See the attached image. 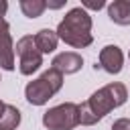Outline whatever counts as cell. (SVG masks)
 I'll list each match as a JSON object with an SVG mask.
<instances>
[{
    "label": "cell",
    "instance_id": "6",
    "mask_svg": "<svg viewBox=\"0 0 130 130\" xmlns=\"http://www.w3.org/2000/svg\"><path fill=\"white\" fill-rule=\"evenodd\" d=\"M14 43L10 37V24L6 20H0V69L14 71Z\"/></svg>",
    "mask_w": 130,
    "mask_h": 130
},
{
    "label": "cell",
    "instance_id": "2",
    "mask_svg": "<svg viewBox=\"0 0 130 130\" xmlns=\"http://www.w3.org/2000/svg\"><path fill=\"white\" fill-rule=\"evenodd\" d=\"M55 32H57V37H59L65 45H69V47H73V49L89 47V45L93 43L91 16H89V12H87L85 8H81V6L71 8V10L63 16V20L59 22V26H57Z\"/></svg>",
    "mask_w": 130,
    "mask_h": 130
},
{
    "label": "cell",
    "instance_id": "9",
    "mask_svg": "<svg viewBox=\"0 0 130 130\" xmlns=\"http://www.w3.org/2000/svg\"><path fill=\"white\" fill-rule=\"evenodd\" d=\"M108 16L120 26L130 24V0H114L108 4Z\"/></svg>",
    "mask_w": 130,
    "mask_h": 130
},
{
    "label": "cell",
    "instance_id": "4",
    "mask_svg": "<svg viewBox=\"0 0 130 130\" xmlns=\"http://www.w3.org/2000/svg\"><path fill=\"white\" fill-rule=\"evenodd\" d=\"M43 126L47 130H73L79 126V106L73 102L49 108L43 114Z\"/></svg>",
    "mask_w": 130,
    "mask_h": 130
},
{
    "label": "cell",
    "instance_id": "11",
    "mask_svg": "<svg viewBox=\"0 0 130 130\" xmlns=\"http://www.w3.org/2000/svg\"><path fill=\"white\" fill-rule=\"evenodd\" d=\"M20 126V110L12 104H6L0 116V130H16Z\"/></svg>",
    "mask_w": 130,
    "mask_h": 130
},
{
    "label": "cell",
    "instance_id": "7",
    "mask_svg": "<svg viewBox=\"0 0 130 130\" xmlns=\"http://www.w3.org/2000/svg\"><path fill=\"white\" fill-rule=\"evenodd\" d=\"M122 65H124V55H122L118 45H106L100 51V67L106 73L118 75L122 71Z\"/></svg>",
    "mask_w": 130,
    "mask_h": 130
},
{
    "label": "cell",
    "instance_id": "17",
    "mask_svg": "<svg viewBox=\"0 0 130 130\" xmlns=\"http://www.w3.org/2000/svg\"><path fill=\"white\" fill-rule=\"evenodd\" d=\"M4 108H6V104H4L2 100H0V116H2V112H4Z\"/></svg>",
    "mask_w": 130,
    "mask_h": 130
},
{
    "label": "cell",
    "instance_id": "18",
    "mask_svg": "<svg viewBox=\"0 0 130 130\" xmlns=\"http://www.w3.org/2000/svg\"><path fill=\"white\" fill-rule=\"evenodd\" d=\"M128 61H130V51H128Z\"/></svg>",
    "mask_w": 130,
    "mask_h": 130
},
{
    "label": "cell",
    "instance_id": "5",
    "mask_svg": "<svg viewBox=\"0 0 130 130\" xmlns=\"http://www.w3.org/2000/svg\"><path fill=\"white\" fill-rule=\"evenodd\" d=\"M14 53L18 55V69H20L22 75H32L35 71L41 69V65H43V53L37 49L32 35L20 37L16 41Z\"/></svg>",
    "mask_w": 130,
    "mask_h": 130
},
{
    "label": "cell",
    "instance_id": "16",
    "mask_svg": "<svg viewBox=\"0 0 130 130\" xmlns=\"http://www.w3.org/2000/svg\"><path fill=\"white\" fill-rule=\"evenodd\" d=\"M63 4H65V2H47V6H49V8H61Z\"/></svg>",
    "mask_w": 130,
    "mask_h": 130
},
{
    "label": "cell",
    "instance_id": "3",
    "mask_svg": "<svg viewBox=\"0 0 130 130\" xmlns=\"http://www.w3.org/2000/svg\"><path fill=\"white\" fill-rule=\"evenodd\" d=\"M61 87H63V73L49 67L41 77L26 83L24 98H26V102L30 106H45Z\"/></svg>",
    "mask_w": 130,
    "mask_h": 130
},
{
    "label": "cell",
    "instance_id": "19",
    "mask_svg": "<svg viewBox=\"0 0 130 130\" xmlns=\"http://www.w3.org/2000/svg\"><path fill=\"white\" fill-rule=\"evenodd\" d=\"M0 81H2V79H0Z\"/></svg>",
    "mask_w": 130,
    "mask_h": 130
},
{
    "label": "cell",
    "instance_id": "14",
    "mask_svg": "<svg viewBox=\"0 0 130 130\" xmlns=\"http://www.w3.org/2000/svg\"><path fill=\"white\" fill-rule=\"evenodd\" d=\"M112 130H130V118H118L112 124Z\"/></svg>",
    "mask_w": 130,
    "mask_h": 130
},
{
    "label": "cell",
    "instance_id": "12",
    "mask_svg": "<svg viewBox=\"0 0 130 130\" xmlns=\"http://www.w3.org/2000/svg\"><path fill=\"white\" fill-rule=\"evenodd\" d=\"M18 6H20V10L26 18H39L45 12L47 2H43V0H20Z\"/></svg>",
    "mask_w": 130,
    "mask_h": 130
},
{
    "label": "cell",
    "instance_id": "13",
    "mask_svg": "<svg viewBox=\"0 0 130 130\" xmlns=\"http://www.w3.org/2000/svg\"><path fill=\"white\" fill-rule=\"evenodd\" d=\"M104 6H106V2H104V0H98V2L83 0V2H81V8H85V10H102Z\"/></svg>",
    "mask_w": 130,
    "mask_h": 130
},
{
    "label": "cell",
    "instance_id": "15",
    "mask_svg": "<svg viewBox=\"0 0 130 130\" xmlns=\"http://www.w3.org/2000/svg\"><path fill=\"white\" fill-rule=\"evenodd\" d=\"M6 10H8V2H6V0H0V20H4Z\"/></svg>",
    "mask_w": 130,
    "mask_h": 130
},
{
    "label": "cell",
    "instance_id": "10",
    "mask_svg": "<svg viewBox=\"0 0 130 130\" xmlns=\"http://www.w3.org/2000/svg\"><path fill=\"white\" fill-rule=\"evenodd\" d=\"M57 43H59V37H57V32L51 30V28H41V30L35 35V45H37V49H39L43 55L53 53V51L57 49Z\"/></svg>",
    "mask_w": 130,
    "mask_h": 130
},
{
    "label": "cell",
    "instance_id": "1",
    "mask_svg": "<svg viewBox=\"0 0 130 130\" xmlns=\"http://www.w3.org/2000/svg\"><path fill=\"white\" fill-rule=\"evenodd\" d=\"M128 100V89L120 81H112L98 91H93L81 106H79V124L81 126H93L100 120H104L112 110L124 106Z\"/></svg>",
    "mask_w": 130,
    "mask_h": 130
},
{
    "label": "cell",
    "instance_id": "8",
    "mask_svg": "<svg viewBox=\"0 0 130 130\" xmlns=\"http://www.w3.org/2000/svg\"><path fill=\"white\" fill-rule=\"evenodd\" d=\"M51 67L57 69L63 75H71V73H77L83 67V57L79 53H75V51H63V53L53 57Z\"/></svg>",
    "mask_w": 130,
    "mask_h": 130
}]
</instances>
